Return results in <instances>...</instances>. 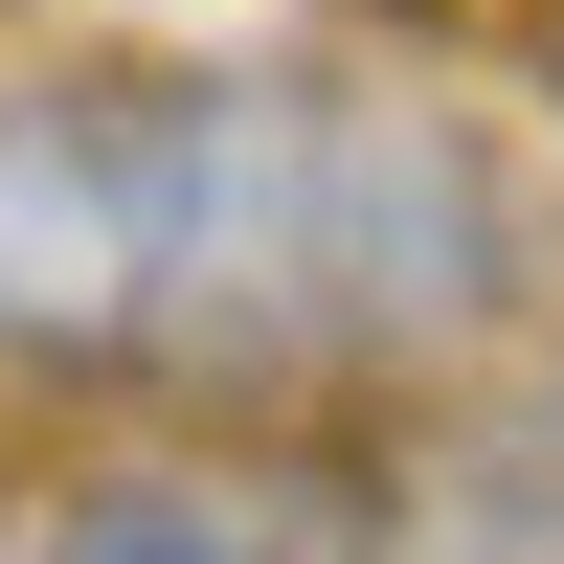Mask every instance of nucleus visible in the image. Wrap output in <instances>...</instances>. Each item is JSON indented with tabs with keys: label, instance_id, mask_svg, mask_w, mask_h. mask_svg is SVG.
I'll return each mask as SVG.
<instances>
[{
	"label": "nucleus",
	"instance_id": "nucleus-1",
	"mask_svg": "<svg viewBox=\"0 0 564 564\" xmlns=\"http://www.w3.org/2000/svg\"><path fill=\"white\" fill-rule=\"evenodd\" d=\"M520 294V204L452 113L316 68H45L0 90V361L339 384Z\"/></svg>",
	"mask_w": 564,
	"mask_h": 564
},
{
	"label": "nucleus",
	"instance_id": "nucleus-2",
	"mask_svg": "<svg viewBox=\"0 0 564 564\" xmlns=\"http://www.w3.org/2000/svg\"><path fill=\"white\" fill-rule=\"evenodd\" d=\"M23 564H406V520H316V497H90Z\"/></svg>",
	"mask_w": 564,
	"mask_h": 564
},
{
	"label": "nucleus",
	"instance_id": "nucleus-3",
	"mask_svg": "<svg viewBox=\"0 0 564 564\" xmlns=\"http://www.w3.org/2000/svg\"><path fill=\"white\" fill-rule=\"evenodd\" d=\"M520 475H542V497H564V406H542V452H520Z\"/></svg>",
	"mask_w": 564,
	"mask_h": 564
}]
</instances>
